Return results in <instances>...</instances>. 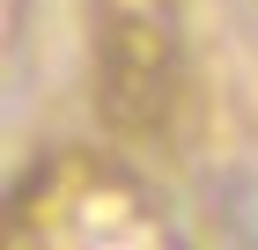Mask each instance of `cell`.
<instances>
[{"mask_svg": "<svg viewBox=\"0 0 258 250\" xmlns=\"http://www.w3.org/2000/svg\"><path fill=\"white\" fill-rule=\"evenodd\" d=\"M0 235L15 250H155L162 243V206L125 162L103 154H37L8 192Z\"/></svg>", "mask_w": 258, "mask_h": 250, "instance_id": "6da1fadb", "label": "cell"}, {"mask_svg": "<svg viewBox=\"0 0 258 250\" xmlns=\"http://www.w3.org/2000/svg\"><path fill=\"white\" fill-rule=\"evenodd\" d=\"M96 111L103 125L133 147H170L184 118V59L177 30L155 0H103L96 8Z\"/></svg>", "mask_w": 258, "mask_h": 250, "instance_id": "7a4b0ae2", "label": "cell"}]
</instances>
